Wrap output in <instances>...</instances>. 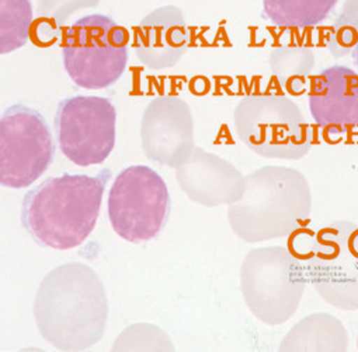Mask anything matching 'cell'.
I'll return each mask as SVG.
<instances>
[{
	"mask_svg": "<svg viewBox=\"0 0 358 352\" xmlns=\"http://www.w3.org/2000/svg\"><path fill=\"white\" fill-rule=\"evenodd\" d=\"M34 314L40 334L62 351H83L106 331L108 305L100 277L86 264L69 263L41 282Z\"/></svg>",
	"mask_w": 358,
	"mask_h": 352,
	"instance_id": "obj_1",
	"label": "cell"
},
{
	"mask_svg": "<svg viewBox=\"0 0 358 352\" xmlns=\"http://www.w3.org/2000/svg\"><path fill=\"white\" fill-rule=\"evenodd\" d=\"M110 168L96 175L62 174L48 177L29 191L22 203V225L41 247L71 250L93 232Z\"/></svg>",
	"mask_w": 358,
	"mask_h": 352,
	"instance_id": "obj_2",
	"label": "cell"
},
{
	"mask_svg": "<svg viewBox=\"0 0 358 352\" xmlns=\"http://www.w3.org/2000/svg\"><path fill=\"white\" fill-rule=\"evenodd\" d=\"M312 210L305 175L289 167L267 166L246 177L239 201L229 205L234 233L246 243L275 240L295 233Z\"/></svg>",
	"mask_w": 358,
	"mask_h": 352,
	"instance_id": "obj_3",
	"label": "cell"
},
{
	"mask_svg": "<svg viewBox=\"0 0 358 352\" xmlns=\"http://www.w3.org/2000/svg\"><path fill=\"white\" fill-rule=\"evenodd\" d=\"M291 250L301 260L308 282L330 306L358 310V223L333 221L299 232Z\"/></svg>",
	"mask_w": 358,
	"mask_h": 352,
	"instance_id": "obj_4",
	"label": "cell"
},
{
	"mask_svg": "<svg viewBox=\"0 0 358 352\" xmlns=\"http://www.w3.org/2000/svg\"><path fill=\"white\" fill-rule=\"evenodd\" d=\"M308 278L298 256L287 247L250 250L241 268V289L252 314L267 325L288 321L299 307Z\"/></svg>",
	"mask_w": 358,
	"mask_h": 352,
	"instance_id": "obj_5",
	"label": "cell"
},
{
	"mask_svg": "<svg viewBox=\"0 0 358 352\" xmlns=\"http://www.w3.org/2000/svg\"><path fill=\"white\" fill-rule=\"evenodd\" d=\"M239 139L263 157L299 160L312 146V128L299 107L282 94H249L235 108Z\"/></svg>",
	"mask_w": 358,
	"mask_h": 352,
	"instance_id": "obj_6",
	"label": "cell"
},
{
	"mask_svg": "<svg viewBox=\"0 0 358 352\" xmlns=\"http://www.w3.org/2000/svg\"><path fill=\"white\" fill-rule=\"evenodd\" d=\"M128 33L104 15H87L62 34V59L69 78L82 89L114 85L128 64Z\"/></svg>",
	"mask_w": 358,
	"mask_h": 352,
	"instance_id": "obj_7",
	"label": "cell"
},
{
	"mask_svg": "<svg viewBox=\"0 0 358 352\" xmlns=\"http://www.w3.org/2000/svg\"><path fill=\"white\" fill-rule=\"evenodd\" d=\"M107 214L121 239L129 243L155 239L170 214V194L164 180L148 166L124 168L108 193Z\"/></svg>",
	"mask_w": 358,
	"mask_h": 352,
	"instance_id": "obj_8",
	"label": "cell"
},
{
	"mask_svg": "<svg viewBox=\"0 0 358 352\" xmlns=\"http://www.w3.org/2000/svg\"><path fill=\"white\" fill-rule=\"evenodd\" d=\"M55 145L47 119L37 110L15 104L0 124V182L12 190L30 187L50 168Z\"/></svg>",
	"mask_w": 358,
	"mask_h": 352,
	"instance_id": "obj_9",
	"label": "cell"
},
{
	"mask_svg": "<svg viewBox=\"0 0 358 352\" xmlns=\"http://www.w3.org/2000/svg\"><path fill=\"white\" fill-rule=\"evenodd\" d=\"M54 124L62 154L76 166L101 164L115 146L117 111L107 97H68L58 104Z\"/></svg>",
	"mask_w": 358,
	"mask_h": 352,
	"instance_id": "obj_10",
	"label": "cell"
},
{
	"mask_svg": "<svg viewBox=\"0 0 358 352\" xmlns=\"http://www.w3.org/2000/svg\"><path fill=\"white\" fill-rule=\"evenodd\" d=\"M142 149L146 157L177 168L196 147L190 107L176 96H159L146 107L141 122Z\"/></svg>",
	"mask_w": 358,
	"mask_h": 352,
	"instance_id": "obj_11",
	"label": "cell"
},
{
	"mask_svg": "<svg viewBox=\"0 0 358 352\" xmlns=\"http://www.w3.org/2000/svg\"><path fill=\"white\" fill-rule=\"evenodd\" d=\"M183 193L203 207L231 205L241 200L246 177L228 160L194 147L192 156L176 168Z\"/></svg>",
	"mask_w": 358,
	"mask_h": 352,
	"instance_id": "obj_12",
	"label": "cell"
},
{
	"mask_svg": "<svg viewBox=\"0 0 358 352\" xmlns=\"http://www.w3.org/2000/svg\"><path fill=\"white\" fill-rule=\"evenodd\" d=\"M309 111L315 122L330 133L358 125V73L334 65L322 69L310 82Z\"/></svg>",
	"mask_w": 358,
	"mask_h": 352,
	"instance_id": "obj_13",
	"label": "cell"
},
{
	"mask_svg": "<svg viewBox=\"0 0 358 352\" xmlns=\"http://www.w3.org/2000/svg\"><path fill=\"white\" fill-rule=\"evenodd\" d=\"M190 44L185 17L174 6H163L146 16L135 29L134 47L139 62L152 69L173 68Z\"/></svg>",
	"mask_w": 358,
	"mask_h": 352,
	"instance_id": "obj_14",
	"label": "cell"
},
{
	"mask_svg": "<svg viewBox=\"0 0 358 352\" xmlns=\"http://www.w3.org/2000/svg\"><path fill=\"white\" fill-rule=\"evenodd\" d=\"M348 334L327 313H316L299 321L281 342V351H345Z\"/></svg>",
	"mask_w": 358,
	"mask_h": 352,
	"instance_id": "obj_15",
	"label": "cell"
},
{
	"mask_svg": "<svg viewBox=\"0 0 358 352\" xmlns=\"http://www.w3.org/2000/svg\"><path fill=\"white\" fill-rule=\"evenodd\" d=\"M338 0H263V16L282 29H310L327 19Z\"/></svg>",
	"mask_w": 358,
	"mask_h": 352,
	"instance_id": "obj_16",
	"label": "cell"
},
{
	"mask_svg": "<svg viewBox=\"0 0 358 352\" xmlns=\"http://www.w3.org/2000/svg\"><path fill=\"white\" fill-rule=\"evenodd\" d=\"M315 58L309 48L285 45L270 55V65L280 85L289 93H301L310 75Z\"/></svg>",
	"mask_w": 358,
	"mask_h": 352,
	"instance_id": "obj_17",
	"label": "cell"
},
{
	"mask_svg": "<svg viewBox=\"0 0 358 352\" xmlns=\"http://www.w3.org/2000/svg\"><path fill=\"white\" fill-rule=\"evenodd\" d=\"M0 52L26 45L33 29L31 0H0Z\"/></svg>",
	"mask_w": 358,
	"mask_h": 352,
	"instance_id": "obj_18",
	"label": "cell"
},
{
	"mask_svg": "<svg viewBox=\"0 0 358 352\" xmlns=\"http://www.w3.org/2000/svg\"><path fill=\"white\" fill-rule=\"evenodd\" d=\"M352 59H354V64L355 66L358 68V40L355 43V47H354V51H352Z\"/></svg>",
	"mask_w": 358,
	"mask_h": 352,
	"instance_id": "obj_19",
	"label": "cell"
},
{
	"mask_svg": "<svg viewBox=\"0 0 358 352\" xmlns=\"http://www.w3.org/2000/svg\"><path fill=\"white\" fill-rule=\"evenodd\" d=\"M357 223H358V222H357Z\"/></svg>",
	"mask_w": 358,
	"mask_h": 352,
	"instance_id": "obj_20",
	"label": "cell"
}]
</instances>
